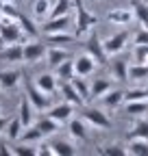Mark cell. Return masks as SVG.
Returning <instances> with one entry per match:
<instances>
[{"label": "cell", "instance_id": "obj_47", "mask_svg": "<svg viewBox=\"0 0 148 156\" xmlns=\"http://www.w3.org/2000/svg\"><path fill=\"white\" fill-rule=\"evenodd\" d=\"M146 95H148V87H146Z\"/></svg>", "mask_w": 148, "mask_h": 156}, {"label": "cell", "instance_id": "obj_18", "mask_svg": "<svg viewBox=\"0 0 148 156\" xmlns=\"http://www.w3.org/2000/svg\"><path fill=\"white\" fill-rule=\"evenodd\" d=\"M54 69H57L54 76H57L59 83H68V80H72V78L76 76V72H74V61H70V58H65V61L61 65H57Z\"/></svg>", "mask_w": 148, "mask_h": 156}, {"label": "cell", "instance_id": "obj_36", "mask_svg": "<svg viewBox=\"0 0 148 156\" xmlns=\"http://www.w3.org/2000/svg\"><path fill=\"white\" fill-rule=\"evenodd\" d=\"M98 154H102V156H124L126 150H124L120 143H113V145H105V147H100Z\"/></svg>", "mask_w": 148, "mask_h": 156}, {"label": "cell", "instance_id": "obj_4", "mask_svg": "<svg viewBox=\"0 0 148 156\" xmlns=\"http://www.w3.org/2000/svg\"><path fill=\"white\" fill-rule=\"evenodd\" d=\"M85 52L94 56L98 65H105L107 58H109V54L105 50V44H102V39L96 35V30H89V37H87V41H85Z\"/></svg>", "mask_w": 148, "mask_h": 156}, {"label": "cell", "instance_id": "obj_30", "mask_svg": "<svg viewBox=\"0 0 148 156\" xmlns=\"http://www.w3.org/2000/svg\"><path fill=\"white\" fill-rule=\"evenodd\" d=\"M72 85L76 87V91L81 93V98L85 100V104H87L89 100H94V98H91V87L83 80V76H74V78H72Z\"/></svg>", "mask_w": 148, "mask_h": 156}, {"label": "cell", "instance_id": "obj_37", "mask_svg": "<svg viewBox=\"0 0 148 156\" xmlns=\"http://www.w3.org/2000/svg\"><path fill=\"white\" fill-rule=\"evenodd\" d=\"M137 100H148L146 89H128V91H124V102H137Z\"/></svg>", "mask_w": 148, "mask_h": 156}, {"label": "cell", "instance_id": "obj_20", "mask_svg": "<svg viewBox=\"0 0 148 156\" xmlns=\"http://www.w3.org/2000/svg\"><path fill=\"white\" fill-rule=\"evenodd\" d=\"M109 67H111V74H113L116 80H120V83L128 80V63L124 61V58H116V61H111Z\"/></svg>", "mask_w": 148, "mask_h": 156}, {"label": "cell", "instance_id": "obj_2", "mask_svg": "<svg viewBox=\"0 0 148 156\" xmlns=\"http://www.w3.org/2000/svg\"><path fill=\"white\" fill-rule=\"evenodd\" d=\"M74 9H76V37H83L89 30H94V26L98 24V17L85 9L83 0H74Z\"/></svg>", "mask_w": 148, "mask_h": 156}, {"label": "cell", "instance_id": "obj_23", "mask_svg": "<svg viewBox=\"0 0 148 156\" xmlns=\"http://www.w3.org/2000/svg\"><path fill=\"white\" fill-rule=\"evenodd\" d=\"M122 102H124V91H120V89H111L102 95V104L107 108H118Z\"/></svg>", "mask_w": 148, "mask_h": 156}, {"label": "cell", "instance_id": "obj_31", "mask_svg": "<svg viewBox=\"0 0 148 156\" xmlns=\"http://www.w3.org/2000/svg\"><path fill=\"white\" fill-rule=\"evenodd\" d=\"M128 139H146L148 141V119H137L133 130L128 132Z\"/></svg>", "mask_w": 148, "mask_h": 156}, {"label": "cell", "instance_id": "obj_13", "mask_svg": "<svg viewBox=\"0 0 148 156\" xmlns=\"http://www.w3.org/2000/svg\"><path fill=\"white\" fill-rule=\"evenodd\" d=\"M59 89H61V95L65 98V102H70V104H74V106H83V104H85V100L81 98V93L76 91V87L72 85V80L61 83Z\"/></svg>", "mask_w": 148, "mask_h": 156}, {"label": "cell", "instance_id": "obj_49", "mask_svg": "<svg viewBox=\"0 0 148 156\" xmlns=\"http://www.w3.org/2000/svg\"><path fill=\"white\" fill-rule=\"evenodd\" d=\"M52 2H54V0H52Z\"/></svg>", "mask_w": 148, "mask_h": 156}, {"label": "cell", "instance_id": "obj_26", "mask_svg": "<svg viewBox=\"0 0 148 156\" xmlns=\"http://www.w3.org/2000/svg\"><path fill=\"white\" fill-rule=\"evenodd\" d=\"M70 9H74V0H54V5H52L48 17H61V15H68Z\"/></svg>", "mask_w": 148, "mask_h": 156}, {"label": "cell", "instance_id": "obj_21", "mask_svg": "<svg viewBox=\"0 0 148 156\" xmlns=\"http://www.w3.org/2000/svg\"><path fill=\"white\" fill-rule=\"evenodd\" d=\"M5 132H7V139H9V141H17V139H20L22 132H24V124H22V119H20V115H17V117H11Z\"/></svg>", "mask_w": 148, "mask_h": 156}, {"label": "cell", "instance_id": "obj_46", "mask_svg": "<svg viewBox=\"0 0 148 156\" xmlns=\"http://www.w3.org/2000/svg\"><path fill=\"white\" fill-rule=\"evenodd\" d=\"M0 106H2V98H0Z\"/></svg>", "mask_w": 148, "mask_h": 156}, {"label": "cell", "instance_id": "obj_28", "mask_svg": "<svg viewBox=\"0 0 148 156\" xmlns=\"http://www.w3.org/2000/svg\"><path fill=\"white\" fill-rule=\"evenodd\" d=\"M59 126H61V124H59L57 119H52V117H48V115H46V117H42V119L37 122V128H39V130L44 132V136L54 134V132L59 130Z\"/></svg>", "mask_w": 148, "mask_h": 156}, {"label": "cell", "instance_id": "obj_29", "mask_svg": "<svg viewBox=\"0 0 148 156\" xmlns=\"http://www.w3.org/2000/svg\"><path fill=\"white\" fill-rule=\"evenodd\" d=\"M128 154L148 156V141L146 139H128Z\"/></svg>", "mask_w": 148, "mask_h": 156}, {"label": "cell", "instance_id": "obj_5", "mask_svg": "<svg viewBox=\"0 0 148 156\" xmlns=\"http://www.w3.org/2000/svg\"><path fill=\"white\" fill-rule=\"evenodd\" d=\"M83 119L87 124H91L94 128H100V130H109L111 128V119L107 117V113H102L100 108H85L83 111Z\"/></svg>", "mask_w": 148, "mask_h": 156}, {"label": "cell", "instance_id": "obj_38", "mask_svg": "<svg viewBox=\"0 0 148 156\" xmlns=\"http://www.w3.org/2000/svg\"><path fill=\"white\" fill-rule=\"evenodd\" d=\"M135 63L148 65V46L146 44H135Z\"/></svg>", "mask_w": 148, "mask_h": 156}, {"label": "cell", "instance_id": "obj_32", "mask_svg": "<svg viewBox=\"0 0 148 156\" xmlns=\"http://www.w3.org/2000/svg\"><path fill=\"white\" fill-rule=\"evenodd\" d=\"M126 113L133 117H142L148 113V100H137V102H126Z\"/></svg>", "mask_w": 148, "mask_h": 156}, {"label": "cell", "instance_id": "obj_45", "mask_svg": "<svg viewBox=\"0 0 148 156\" xmlns=\"http://www.w3.org/2000/svg\"><path fill=\"white\" fill-rule=\"evenodd\" d=\"M0 2H11V5H17V0H0Z\"/></svg>", "mask_w": 148, "mask_h": 156}, {"label": "cell", "instance_id": "obj_3", "mask_svg": "<svg viewBox=\"0 0 148 156\" xmlns=\"http://www.w3.org/2000/svg\"><path fill=\"white\" fill-rule=\"evenodd\" d=\"M24 89H26V95H28L31 104H33L37 111H48V108H50V95L44 93L33 80H28L26 76H24Z\"/></svg>", "mask_w": 148, "mask_h": 156}, {"label": "cell", "instance_id": "obj_35", "mask_svg": "<svg viewBox=\"0 0 148 156\" xmlns=\"http://www.w3.org/2000/svg\"><path fill=\"white\" fill-rule=\"evenodd\" d=\"M142 78H148V65L135 63L133 67H128V80H142Z\"/></svg>", "mask_w": 148, "mask_h": 156}, {"label": "cell", "instance_id": "obj_39", "mask_svg": "<svg viewBox=\"0 0 148 156\" xmlns=\"http://www.w3.org/2000/svg\"><path fill=\"white\" fill-rule=\"evenodd\" d=\"M72 35H68V33H54V35H48V46H59V44H68V41H72Z\"/></svg>", "mask_w": 148, "mask_h": 156}, {"label": "cell", "instance_id": "obj_12", "mask_svg": "<svg viewBox=\"0 0 148 156\" xmlns=\"http://www.w3.org/2000/svg\"><path fill=\"white\" fill-rule=\"evenodd\" d=\"M0 58L2 61H9V63H22L24 61V46L20 44H9L0 50Z\"/></svg>", "mask_w": 148, "mask_h": 156}, {"label": "cell", "instance_id": "obj_25", "mask_svg": "<svg viewBox=\"0 0 148 156\" xmlns=\"http://www.w3.org/2000/svg\"><path fill=\"white\" fill-rule=\"evenodd\" d=\"M17 24H20V28L24 30V35H26L28 39H35L37 35H39V30H42V28L35 26V22H33L31 17H26V15H22V13H20V17H17Z\"/></svg>", "mask_w": 148, "mask_h": 156}, {"label": "cell", "instance_id": "obj_15", "mask_svg": "<svg viewBox=\"0 0 148 156\" xmlns=\"http://www.w3.org/2000/svg\"><path fill=\"white\" fill-rule=\"evenodd\" d=\"M65 58H72L70 56V52H65V50H61L59 46H48V54H46V61H48V65L50 67H57V65H61Z\"/></svg>", "mask_w": 148, "mask_h": 156}, {"label": "cell", "instance_id": "obj_19", "mask_svg": "<svg viewBox=\"0 0 148 156\" xmlns=\"http://www.w3.org/2000/svg\"><path fill=\"white\" fill-rule=\"evenodd\" d=\"M68 130H70V136L72 139H76L81 143L87 141V130H85V124L81 119H70L68 122Z\"/></svg>", "mask_w": 148, "mask_h": 156}, {"label": "cell", "instance_id": "obj_22", "mask_svg": "<svg viewBox=\"0 0 148 156\" xmlns=\"http://www.w3.org/2000/svg\"><path fill=\"white\" fill-rule=\"evenodd\" d=\"M89 87H91V98H102L107 91L113 89V83L107 80V78H94Z\"/></svg>", "mask_w": 148, "mask_h": 156}, {"label": "cell", "instance_id": "obj_14", "mask_svg": "<svg viewBox=\"0 0 148 156\" xmlns=\"http://www.w3.org/2000/svg\"><path fill=\"white\" fill-rule=\"evenodd\" d=\"M133 17H135L133 9H113V11L107 15L109 22H111V24H118V26H126V24H131V22H133Z\"/></svg>", "mask_w": 148, "mask_h": 156}, {"label": "cell", "instance_id": "obj_9", "mask_svg": "<svg viewBox=\"0 0 148 156\" xmlns=\"http://www.w3.org/2000/svg\"><path fill=\"white\" fill-rule=\"evenodd\" d=\"M22 80V72L17 69H0V89L2 91H13Z\"/></svg>", "mask_w": 148, "mask_h": 156}, {"label": "cell", "instance_id": "obj_27", "mask_svg": "<svg viewBox=\"0 0 148 156\" xmlns=\"http://www.w3.org/2000/svg\"><path fill=\"white\" fill-rule=\"evenodd\" d=\"M44 139V132L37 128V124L33 126H28V128H24V132H22V136H20V141H24V143H37V141H42Z\"/></svg>", "mask_w": 148, "mask_h": 156}, {"label": "cell", "instance_id": "obj_42", "mask_svg": "<svg viewBox=\"0 0 148 156\" xmlns=\"http://www.w3.org/2000/svg\"><path fill=\"white\" fill-rule=\"evenodd\" d=\"M54 156V150H52V145H48V143H42L39 145V150H37V156Z\"/></svg>", "mask_w": 148, "mask_h": 156}, {"label": "cell", "instance_id": "obj_24", "mask_svg": "<svg viewBox=\"0 0 148 156\" xmlns=\"http://www.w3.org/2000/svg\"><path fill=\"white\" fill-rule=\"evenodd\" d=\"M131 9H133V13L137 17V22L148 28V2H144V0H133Z\"/></svg>", "mask_w": 148, "mask_h": 156}, {"label": "cell", "instance_id": "obj_44", "mask_svg": "<svg viewBox=\"0 0 148 156\" xmlns=\"http://www.w3.org/2000/svg\"><path fill=\"white\" fill-rule=\"evenodd\" d=\"M7 126H9V119L0 115V132H5V130H7Z\"/></svg>", "mask_w": 148, "mask_h": 156}, {"label": "cell", "instance_id": "obj_40", "mask_svg": "<svg viewBox=\"0 0 148 156\" xmlns=\"http://www.w3.org/2000/svg\"><path fill=\"white\" fill-rule=\"evenodd\" d=\"M13 154H15V156H35L37 150H33V147H28V143H24V145L13 147Z\"/></svg>", "mask_w": 148, "mask_h": 156}, {"label": "cell", "instance_id": "obj_33", "mask_svg": "<svg viewBox=\"0 0 148 156\" xmlns=\"http://www.w3.org/2000/svg\"><path fill=\"white\" fill-rule=\"evenodd\" d=\"M52 150H54V156H74L76 154V147L68 141H54Z\"/></svg>", "mask_w": 148, "mask_h": 156}, {"label": "cell", "instance_id": "obj_16", "mask_svg": "<svg viewBox=\"0 0 148 156\" xmlns=\"http://www.w3.org/2000/svg\"><path fill=\"white\" fill-rule=\"evenodd\" d=\"M33 104H31V100H28V95L24 93L22 95V100H20V111H17V115H20V119H22V124H24V128H28L31 124H33Z\"/></svg>", "mask_w": 148, "mask_h": 156}, {"label": "cell", "instance_id": "obj_6", "mask_svg": "<svg viewBox=\"0 0 148 156\" xmlns=\"http://www.w3.org/2000/svg\"><path fill=\"white\" fill-rule=\"evenodd\" d=\"M48 54V44H42V41H28L24 46V61L26 63H37L46 58Z\"/></svg>", "mask_w": 148, "mask_h": 156}, {"label": "cell", "instance_id": "obj_34", "mask_svg": "<svg viewBox=\"0 0 148 156\" xmlns=\"http://www.w3.org/2000/svg\"><path fill=\"white\" fill-rule=\"evenodd\" d=\"M50 9H52L50 0H35V2H33V13L37 17H48L50 15Z\"/></svg>", "mask_w": 148, "mask_h": 156}, {"label": "cell", "instance_id": "obj_48", "mask_svg": "<svg viewBox=\"0 0 148 156\" xmlns=\"http://www.w3.org/2000/svg\"><path fill=\"white\" fill-rule=\"evenodd\" d=\"M144 2H148V0H144Z\"/></svg>", "mask_w": 148, "mask_h": 156}, {"label": "cell", "instance_id": "obj_1", "mask_svg": "<svg viewBox=\"0 0 148 156\" xmlns=\"http://www.w3.org/2000/svg\"><path fill=\"white\" fill-rule=\"evenodd\" d=\"M26 35L24 30L20 28L17 20H11V17H2L0 20V41L5 46L7 44H17V41H26Z\"/></svg>", "mask_w": 148, "mask_h": 156}, {"label": "cell", "instance_id": "obj_41", "mask_svg": "<svg viewBox=\"0 0 148 156\" xmlns=\"http://www.w3.org/2000/svg\"><path fill=\"white\" fill-rule=\"evenodd\" d=\"M135 44H146L148 46V28H139L135 33Z\"/></svg>", "mask_w": 148, "mask_h": 156}, {"label": "cell", "instance_id": "obj_11", "mask_svg": "<svg viewBox=\"0 0 148 156\" xmlns=\"http://www.w3.org/2000/svg\"><path fill=\"white\" fill-rule=\"evenodd\" d=\"M70 26V17L68 15H61V17H50L48 22L42 24V33L46 35H54V33H65Z\"/></svg>", "mask_w": 148, "mask_h": 156}, {"label": "cell", "instance_id": "obj_7", "mask_svg": "<svg viewBox=\"0 0 148 156\" xmlns=\"http://www.w3.org/2000/svg\"><path fill=\"white\" fill-rule=\"evenodd\" d=\"M102 44H105L107 54H109V56H113V54L122 52V50H124V46L128 44V33H126V30H120V33H116V35L107 37Z\"/></svg>", "mask_w": 148, "mask_h": 156}, {"label": "cell", "instance_id": "obj_43", "mask_svg": "<svg viewBox=\"0 0 148 156\" xmlns=\"http://www.w3.org/2000/svg\"><path fill=\"white\" fill-rule=\"evenodd\" d=\"M11 154H13V150H9L5 141H0V156H11Z\"/></svg>", "mask_w": 148, "mask_h": 156}, {"label": "cell", "instance_id": "obj_17", "mask_svg": "<svg viewBox=\"0 0 148 156\" xmlns=\"http://www.w3.org/2000/svg\"><path fill=\"white\" fill-rule=\"evenodd\" d=\"M35 85L39 87L44 93H54L57 91V76H52V74H39L35 78Z\"/></svg>", "mask_w": 148, "mask_h": 156}, {"label": "cell", "instance_id": "obj_8", "mask_svg": "<svg viewBox=\"0 0 148 156\" xmlns=\"http://www.w3.org/2000/svg\"><path fill=\"white\" fill-rule=\"evenodd\" d=\"M96 58L91 56V54H81V56H76V61H74V72H76V76H83V78H87L89 74H94V69H96Z\"/></svg>", "mask_w": 148, "mask_h": 156}, {"label": "cell", "instance_id": "obj_10", "mask_svg": "<svg viewBox=\"0 0 148 156\" xmlns=\"http://www.w3.org/2000/svg\"><path fill=\"white\" fill-rule=\"evenodd\" d=\"M72 113H74V104L63 102V104H57V106H50L46 115L52 117V119H57L59 124H65V122L72 119Z\"/></svg>", "mask_w": 148, "mask_h": 156}]
</instances>
